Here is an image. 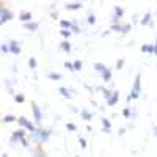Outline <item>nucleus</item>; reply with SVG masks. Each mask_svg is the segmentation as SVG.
Segmentation results:
<instances>
[{
	"label": "nucleus",
	"mask_w": 157,
	"mask_h": 157,
	"mask_svg": "<svg viewBox=\"0 0 157 157\" xmlns=\"http://www.w3.org/2000/svg\"><path fill=\"white\" fill-rule=\"evenodd\" d=\"M50 134H52V131H47V129H43L41 126H38V127H36V131H35L33 134H29L27 137H29L30 140H33L36 145L43 146L44 143H47V142H49Z\"/></svg>",
	"instance_id": "f257e3e1"
},
{
	"label": "nucleus",
	"mask_w": 157,
	"mask_h": 157,
	"mask_svg": "<svg viewBox=\"0 0 157 157\" xmlns=\"http://www.w3.org/2000/svg\"><path fill=\"white\" fill-rule=\"evenodd\" d=\"M13 17H14V14L10 8H6L3 3H0V25L6 24L8 21H11Z\"/></svg>",
	"instance_id": "f03ea898"
},
{
	"label": "nucleus",
	"mask_w": 157,
	"mask_h": 157,
	"mask_svg": "<svg viewBox=\"0 0 157 157\" xmlns=\"http://www.w3.org/2000/svg\"><path fill=\"white\" fill-rule=\"evenodd\" d=\"M17 124H19L22 129H25V131L29 132V134H33V132L36 131V127H38L35 123H30L29 119L24 118V116H19V119H17Z\"/></svg>",
	"instance_id": "7ed1b4c3"
},
{
	"label": "nucleus",
	"mask_w": 157,
	"mask_h": 157,
	"mask_svg": "<svg viewBox=\"0 0 157 157\" xmlns=\"http://www.w3.org/2000/svg\"><path fill=\"white\" fill-rule=\"evenodd\" d=\"M32 110H33V118H35L33 123L36 126H41V123H43V112H41V108L38 107L36 102H32Z\"/></svg>",
	"instance_id": "20e7f679"
},
{
	"label": "nucleus",
	"mask_w": 157,
	"mask_h": 157,
	"mask_svg": "<svg viewBox=\"0 0 157 157\" xmlns=\"http://www.w3.org/2000/svg\"><path fill=\"white\" fill-rule=\"evenodd\" d=\"M27 137V134H25V129H17V131H14L13 134H11V138H10V142L14 145V143H17V142H21V140H24V138Z\"/></svg>",
	"instance_id": "39448f33"
},
{
	"label": "nucleus",
	"mask_w": 157,
	"mask_h": 157,
	"mask_svg": "<svg viewBox=\"0 0 157 157\" xmlns=\"http://www.w3.org/2000/svg\"><path fill=\"white\" fill-rule=\"evenodd\" d=\"M8 46H10V53H13V55H19L21 53V44H19V41L11 39L10 43H8Z\"/></svg>",
	"instance_id": "423d86ee"
},
{
	"label": "nucleus",
	"mask_w": 157,
	"mask_h": 157,
	"mask_svg": "<svg viewBox=\"0 0 157 157\" xmlns=\"http://www.w3.org/2000/svg\"><path fill=\"white\" fill-rule=\"evenodd\" d=\"M132 91H135V93H138V94H142V76H140V74H137L135 79H134Z\"/></svg>",
	"instance_id": "0eeeda50"
},
{
	"label": "nucleus",
	"mask_w": 157,
	"mask_h": 157,
	"mask_svg": "<svg viewBox=\"0 0 157 157\" xmlns=\"http://www.w3.org/2000/svg\"><path fill=\"white\" fill-rule=\"evenodd\" d=\"M118 101H119V91H118V90H113V94L107 99V105H108V107H113V105L118 104Z\"/></svg>",
	"instance_id": "6e6552de"
},
{
	"label": "nucleus",
	"mask_w": 157,
	"mask_h": 157,
	"mask_svg": "<svg viewBox=\"0 0 157 157\" xmlns=\"http://www.w3.org/2000/svg\"><path fill=\"white\" fill-rule=\"evenodd\" d=\"M93 68H94V71H96V72H99V74H101V76H104V74H105L107 71H110V68H108V66H105L104 63H94V64H93Z\"/></svg>",
	"instance_id": "1a4fd4ad"
},
{
	"label": "nucleus",
	"mask_w": 157,
	"mask_h": 157,
	"mask_svg": "<svg viewBox=\"0 0 157 157\" xmlns=\"http://www.w3.org/2000/svg\"><path fill=\"white\" fill-rule=\"evenodd\" d=\"M82 8V2H69L64 5V10L68 11H76V10H80Z\"/></svg>",
	"instance_id": "9d476101"
},
{
	"label": "nucleus",
	"mask_w": 157,
	"mask_h": 157,
	"mask_svg": "<svg viewBox=\"0 0 157 157\" xmlns=\"http://www.w3.org/2000/svg\"><path fill=\"white\" fill-rule=\"evenodd\" d=\"M19 21H21L22 24L32 22V13H29V11H21V13H19Z\"/></svg>",
	"instance_id": "9b49d317"
},
{
	"label": "nucleus",
	"mask_w": 157,
	"mask_h": 157,
	"mask_svg": "<svg viewBox=\"0 0 157 157\" xmlns=\"http://www.w3.org/2000/svg\"><path fill=\"white\" fill-rule=\"evenodd\" d=\"M101 123H102V132H105V134H110L112 132V123H110V119L108 118H102L101 119Z\"/></svg>",
	"instance_id": "f8f14e48"
},
{
	"label": "nucleus",
	"mask_w": 157,
	"mask_h": 157,
	"mask_svg": "<svg viewBox=\"0 0 157 157\" xmlns=\"http://www.w3.org/2000/svg\"><path fill=\"white\" fill-rule=\"evenodd\" d=\"M140 24H142V25H151V24H152V14H151V11H148V13L143 14Z\"/></svg>",
	"instance_id": "ddd939ff"
},
{
	"label": "nucleus",
	"mask_w": 157,
	"mask_h": 157,
	"mask_svg": "<svg viewBox=\"0 0 157 157\" xmlns=\"http://www.w3.org/2000/svg\"><path fill=\"white\" fill-rule=\"evenodd\" d=\"M22 27H24V29L25 30H29V32H36V30H38L39 29V24L38 22H27V24H22Z\"/></svg>",
	"instance_id": "4468645a"
},
{
	"label": "nucleus",
	"mask_w": 157,
	"mask_h": 157,
	"mask_svg": "<svg viewBox=\"0 0 157 157\" xmlns=\"http://www.w3.org/2000/svg\"><path fill=\"white\" fill-rule=\"evenodd\" d=\"M32 154H33V157H46L47 155L46 151L43 149V146H39V145H36L35 149H32Z\"/></svg>",
	"instance_id": "2eb2a0df"
},
{
	"label": "nucleus",
	"mask_w": 157,
	"mask_h": 157,
	"mask_svg": "<svg viewBox=\"0 0 157 157\" xmlns=\"http://www.w3.org/2000/svg\"><path fill=\"white\" fill-rule=\"evenodd\" d=\"M60 49H61L63 52H66V53H69V52L72 50V47H71V43H69L68 39H63V41L60 43Z\"/></svg>",
	"instance_id": "dca6fc26"
},
{
	"label": "nucleus",
	"mask_w": 157,
	"mask_h": 157,
	"mask_svg": "<svg viewBox=\"0 0 157 157\" xmlns=\"http://www.w3.org/2000/svg\"><path fill=\"white\" fill-rule=\"evenodd\" d=\"M60 27H61V30H71V29H72V21L61 19V21H60Z\"/></svg>",
	"instance_id": "f3484780"
},
{
	"label": "nucleus",
	"mask_w": 157,
	"mask_h": 157,
	"mask_svg": "<svg viewBox=\"0 0 157 157\" xmlns=\"http://www.w3.org/2000/svg\"><path fill=\"white\" fill-rule=\"evenodd\" d=\"M58 93H60L64 99H71V91H69L66 87H60V88H58Z\"/></svg>",
	"instance_id": "a211bd4d"
},
{
	"label": "nucleus",
	"mask_w": 157,
	"mask_h": 157,
	"mask_svg": "<svg viewBox=\"0 0 157 157\" xmlns=\"http://www.w3.org/2000/svg\"><path fill=\"white\" fill-rule=\"evenodd\" d=\"M17 116H14V115H5L3 118H2V121L5 123V124H10V123H14V121H17Z\"/></svg>",
	"instance_id": "6ab92c4d"
},
{
	"label": "nucleus",
	"mask_w": 157,
	"mask_h": 157,
	"mask_svg": "<svg viewBox=\"0 0 157 157\" xmlns=\"http://www.w3.org/2000/svg\"><path fill=\"white\" fill-rule=\"evenodd\" d=\"M80 116H82L84 121H90V119L93 118V113L88 112V110H80Z\"/></svg>",
	"instance_id": "aec40b11"
},
{
	"label": "nucleus",
	"mask_w": 157,
	"mask_h": 157,
	"mask_svg": "<svg viewBox=\"0 0 157 157\" xmlns=\"http://www.w3.org/2000/svg\"><path fill=\"white\" fill-rule=\"evenodd\" d=\"M142 52H145V53H154V44H143L142 46Z\"/></svg>",
	"instance_id": "412c9836"
},
{
	"label": "nucleus",
	"mask_w": 157,
	"mask_h": 157,
	"mask_svg": "<svg viewBox=\"0 0 157 157\" xmlns=\"http://www.w3.org/2000/svg\"><path fill=\"white\" fill-rule=\"evenodd\" d=\"M121 115H123L124 118H131V116L134 115V112H132V108H131V107H127V105H126V107L123 108V112H121Z\"/></svg>",
	"instance_id": "4be33fe9"
},
{
	"label": "nucleus",
	"mask_w": 157,
	"mask_h": 157,
	"mask_svg": "<svg viewBox=\"0 0 157 157\" xmlns=\"http://www.w3.org/2000/svg\"><path fill=\"white\" fill-rule=\"evenodd\" d=\"M110 30H112V32H116V33H123V24H112Z\"/></svg>",
	"instance_id": "5701e85b"
},
{
	"label": "nucleus",
	"mask_w": 157,
	"mask_h": 157,
	"mask_svg": "<svg viewBox=\"0 0 157 157\" xmlns=\"http://www.w3.org/2000/svg\"><path fill=\"white\" fill-rule=\"evenodd\" d=\"M112 79H113V72H112V69L107 71V72L104 74V76H102V80H104V82H107V84H108V82H112Z\"/></svg>",
	"instance_id": "b1692460"
},
{
	"label": "nucleus",
	"mask_w": 157,
	"mask_h": 157,
	"mask_svg": "<svg viewBox=\"0 0 157 157\" xmlns=\"http://www.w3.org/2000/svg\"><path fill=\"white\" fill-rule=\"evenodd\" d=\"M96 22V14L94 13H88V16H87V24L88 25H93Z\"/></svg>",
	"instance_id": "393cba45"
},
{
	"label": "nucleus",
	"mask_w": 157,
	"mask_h": 157,
	"mask_svg": "<svg viewBox=\"0 0 157 157\" xmlns=\"http://www.w3.org/2000/svg\"><path fill=\"white\" fill-rule=\"evenodd\" d=\"M101 91H102V94H104V97H105V101L113 94V90H108V88H104V87H101Z\"/></svg>",
	"instance_id": "a878e982"
},
{
	"label": "nucleus",
	"mask_w": 157,
	"mask_h": 157,
	"mask_svg": "<svg viewBox=\"0 0 157 157\" xmlns=\"http://www.w3.org/2000/svg\"><path fill=\"white\" fill-rule=\"evenodd\" d=\"M47 77H49L50 80H60L63 76H61L60 72H49V74H47Z\"/></svg>",
	"instance_id": "bb28decb"
},
{
	"label": "nucleus",
	"mask_w": 157,
	"mask_h": 157,
	"mask_svg": "<svg viewBox=\"0 0 157 157\" xmlns=\"http://www.w3.org/2000/svg\"><path fill=\"white\" fill-rule=\"evenodd\" d=\"M14 101L17 104H24L25 102V96L24 94H14Z\"/></svg>",
	"instance_id": "cd10ccee"
},
{
	"label": "nucleus",
	"mask_w": 157,
	"mask_h": 157,
	"mask_svg": "<svg viewBox=\"0 0 157 157\" xmlns=\"http://www.w3.org/2000/svg\"><path fill=\"white\" fill-rule=\"evenodd\" d=\"M21 145H22L24 148H27V149H32V148H30V138H29V137H25L24 140H21Z\"/></svg>",
	"instance_id": "c85d7f7f"
},
{
	"label": "nucleus",
	"mask_w": 157,
	"mask_h": 157,
	"mask_svg": "<svg viewBox=\"0 0 157 157\" xmlns=\"http://www.w3.org/2000/svg\"><path fill=\"white\" fill-rule=\"evenodd\" d=\"M72 64H74V71H77V72H79V71H82V66H84L80 60H76V61H74Z\"/></svg>",
	"instance_id": "c756f323"
},
{
	"label": "nucleus",
	"mask_w": 157,
	"mask_h": 157,
	"mask_svg": "<svg viewBox=\"0 0 157 157\" xmlns=\"http://www.w3.org/2000/svg\"><path fill=\"white\" fill-rule=\"evenodd\" d=\"M36 64H38V63H36V58H35V57H30V58H29V66H30V69H36Z\"/></svg>",
	"instance_id": "7c9ffc66"
},
{
	"label": "nucleus",
	"mask_w": 157,
	"mask_h": 157,
	"mask_svg": "<svg viewBox=\"0 0 157 157\" xmlns=\"http://www.w3.org/2000/svg\"><path fill=\"white\" fill-rule=\"evenodd\" d=\"M0 50H2V53H10V46H8V43H3L0 46Z\"/></svg>",
	"instance_id": "2f4dec72"
},
{
	"label": "nucleus",
	"mask_w": 157,
	"mask_h": 157,
	"mask_svg": "<svg viewBox=\"0 0 157 157\" xmlns=\"http://www.w3.org/2000/svg\"><path fill=\"white\" fill-rule=\"evenodd\" d=\"M72 33H80V27L77 25V21H72V29H71Z\"/></svg>",
	"instance_id": "473e14b6"
},
{
	"label": "nucleus",
	"mask_w": 157,
	"mask_h": 157,
	"mask_svg": "<svg viewBox=\"0 0 157 157\" xmlns=\"http://www.w3.org/2000/svg\"><path fill=\"white\" fill-rule=\"evenodd\" d=\"M60 35L63 36V39H68L69 36L72 35V32H71V30H61V32H60Z\"/></svg>",
	"instance_id": "72a5a7b5"
},
{
	"label": "nucleus",
	"mask_w": 157,
	"mask_h": 157,
	"mask_svg": "<svg viewBox=\"0 0 157 157\" xmlns=\"http://www.w3.org/2000/svg\"><path fill=\"white\" fill-rule=\"evenodd\" d=\"M66 129H68L69 132H76L77 131V126L72 124V123H66Z\"/></svg>",
	"instance_id": "f704fd0d"
},
{
	"label": "nucleus",
	"mask_w": 157,
	"mask_h": 157,
	"mask_svg": "<svg viewBox=\"0 0 157 157\" xmlns=\"http://www.w3.org/2000/svg\"><path fill=\"white\" fill-rule=\"evenodd\" d=\"M79 143H80V146H82V149H87V148H88V143H87V140H85V138H79Z\"/></svg>",
	"instance_id": "c9c22d12"
},
{
	"label": "nucleus",
	"mask_w": 157,
	"mask_h": 157,
	"mask_svg": "<svg viewBox=\"0 0 157 157\" xmlns=\"http://www.w3.org/2000/svg\"><path fill=\"white\" fill-rule=\"evenodd\" d=\"M132 29V25L131 24H123V33H129Z\"/></svg>",
	"instance_id": "e433bc0d"
},
{
	"label": "nucleus",
	"mask_w": 157,
	"mask_h": 157,
	"mask_svg": "<svg viewBox=\"0 0 157 157\" xmlns=\"http://www.w3.org/2000/svg\"><path fill=\"white\" fill-rule=\"evenodd\" d=\"M124 61H126L124 58H119V60L116 61V69H121V68L124 66Z\"/></svg>",
	"instance_id": "4c0bfd02"
},
{
	"label": "nucleus",
	"mask_w": 157,
	"mask_h": 157,
	"mask_svg": "<svg viewBox=\"0 0 157 157\" xmlns=\"http://www.w3.org/2000/svg\"><path fill=\"white\" fill-rule=\"evenodd\" d=\"M64 68H66L68 71H74V64L69 63V61H66V63H64Z\"/></svg>",
	"instance_id": "58836bf2"
},
{
	"label": "nucleus",
	"mask_w": 157,
	"mask_h": 157,
	"mask_svg": "<svg viewBox=\"0 0 157 157\" xmlns=\"http://www.w3.org/2000/svg\"><path fill=\"white\" fill-rule=\"evenodd\" d=\"M50 17H52V19H58V11L57 10H52L50 11Z\"/></svg>",
	"instance_id": "ea45409f"
},
{
	"label": "nucleus",
	"mask_w": 157,
	"mask_h": 157,
	"mask_svg": "<svg viewBox=\"0 0 157 157\" xmlns=\"http://www.w3.org/2000/svg\"><path fill=\"white\" fill-rule=\"evenodd\" d=\"M84 88H85V90H88V91H94V90H99V88H94V87H91V85H88V84H84Z\"/></svg>",
	"instance_id": "a19ab883"
},
{
	"label": "nucleus",
	"mask_w": 157,
	"mask_h": 157,
	"mask_svg": "<svg viewBox=\"0 0 157 157\" xmlns=\"http://www.w3.org/2000/svg\"><path fill=\"white\" fill-rule=\"evenodd\" d=\"M124 132H126L124 127H119V129H118V135H124Z\"/></svg>",
	"instance_id": "79ce46f5"
},
{
	"label": "nucleus",
	"mask_w": 157,
	"mask_h": 157,
	"mask_svg": "<svg viewBox=\"0 0 157 157\" xmlns=\"http://www.w3.org/2000/svg\"><path fill=\"white\" fill-rule=\"evenodd\" d=\"M154 55H157V39L154 41Z\"/></svg>",
	"instance_id": "37998d69"
},
{
	"label": "nucleus",
	"mask_w": 157,
	"mask_h": 157,
	"mask_svg": "<svg viewBox=\"0 0 157 157\" xmlns=\"http://www.w3.org/2000/svg\"><path fill=\"white\" fill-rule=\"evenodd\" d=\"M152 132H154V135H157V126H154V127H152Z\"/></svg>",
	"instance_id": "c03bdc74"
},
{
	"label": "nucleus",
	"mask_w": 157,
	"mask_h": 157,
	"mask_svg": "<svg viewBox=\"0 0 157 157\" xmlns=\"http://www.w3.org/2000/svg\"><path fill=\"white\" fill-rule=\"evenodd\" d=\"M108 33H110L108 30H107V32H102V36H104V38H105V36H108Z\"/></svg>",
	"instance_id": "a18cd8bd"
},
{
	"label": "nucleus",
	"mask_w": 157,
	"mask_h": 157,
	"mask_svg": "<svg viewBox=\"0 0 157 157\" xmlns=\"http://www.w3.org/2000/svg\"><path fill=\"white\" fill-rule=\"evenodd\" d=\"M2 157H8V154H6V152H3V154H2Z\"/></svg>",
	"instance_id": "49530a36"
},
{
	"label": "nucleus",
	"mask_w": 157,
	"mask_h": 157,
	"mask_svg": "<svg viewBox=\"0 0 157 157\" xmlns=\"http://www.w3.org/2000/svg\"><path fill=\"white\" fill-rule=\"evenodd\" d=\"M76 157H79V155H76Z\"/></svg>",
	"instance_id": "de8ad7c7"
}]
</instances>
